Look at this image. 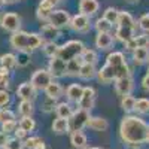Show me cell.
<instances>
[{
    "label": "cell",
    "instance_id": "6da1fadb",
    "mask_svg": "<svg viewBox=\"0 0 149 149\" xmlns=\"http://www.w3.org/2000/svg\"><path fill=\"white\" fill-rule=\"evenodd\" d=\"M149 124H146L142 118L127 115L124 116L119 124V136L128 145H142L148 140Z\"/></svg>",
    "mask_w": 149,
    "mask_h": 149
},
{
    "label": "cell",
    "instance_id": "2e32d148",
    "mask_svg": "<svg viewBox=\"0 0 149 149\" xmlns=\"http://www.w3.org/2000/svg\"><path fill=\"white\" fill-rule=\"evenodd\" d=\"M113 45V36L110 33H97L95 36V46L100 51H107Z\"/></svg>",
    "mask_w": 149,
    "mask_h": 149
},
{
    "label": "cell",
    "instance_id": "3957f363",
    "mask_svg": "<svg viewBox=\"0 0 149 149\" xmlns=\"http://www.w3.org/2000/svg\"><path fill=\"white\" fill-rule=\"evenodd\" d=\"M106 63L110 64L116 72V79L128 76L130 74V67L125 61V57H124L122 52H110L106 58Z\"/></svg>",
    "mask_w": 149,
    "mask_h": 149
},
{
    "label": "cell",
    "instance_id": "1f68e13d",
    "mask_svg": "<svg viewBox=\"0 0 149 149\" xmlns=\"http://www.w3.org/2000/svg\"><path fill=\"white\" fill-rule=\"evenodd\" d=\"M58 45L54 42V40H46L43 45H42V49H43V54L49 58H52V57H57L58 54Z\"/></svg>",
    "mask_w": 149,
    "mask_h": 149
},
{
    "label": "cell",
    "instance_id": "9c48e42d",
    "mask_svg": "<svg viewBox=\"0 0 149 149\" xmlns=\"http://www.w3.org/2000/svg\"><path fill=\"white\" fill-rule=\"evenodd\" d=\"M69 27H70L73 31H78V33H86V31H90V29H91L90 17L82 15V14L74 15V17L70 18Z\"/></svg>",
    "mask_w": 149,
    "mask_h": 149
},
{
    "label": "cell",
    "instance_id": "4316f807",
    "mask_svg": "<svg viewBox=\"0 0 149 149\" xmlns=\"http://www.w3.org/2000/svg\"><path fill=\"white\" fill-rule=\"evenodd\" d=\"M40 34L43 36V39L46 37L48 40H54V39H57V37L60 36V31H58L57 27H54L49 22H46V24H43V26L40 27Z\"/></svg>",
    "mask_w": 149,
    "mask_h": 149
},
{
    "label": "cell",
    "instance_id": "680465c9",
    "mask_svg": "<svg viewBox=\"0 0 149 149\" xmlns=\"http://www.w3.org/2000/svg\"><path fill=\"white\" fill-rule=\"evenodd\" d=\"M51 2H52V3H54V5H57V3H58V2H60V0H51Z\"/></svg>",
    "mask_w": 149,
    "mask_h": 149
},
{
    "label": "cell",
    "instance_id": "5bb4252c",
    "mask_svg": "<svg viewBox=\"0 0 149 149\" xmlns=\"http://www.w3.org/2000/svg\"><path fill=\"white\" fill-rule=\"evenodd\" d=\"M97 78L102 84H110V82H115L116 79V72L115 69L112 67L110 64H104L100 70H97Z\"/></svg>",
    "mask_w": 149,
    "mask_h": 149
},
{
    "label": "cell",
    "instance_id": "d590c367",
    "mask_svg": "<svg viewBox=\"0 0 149 149\" xmlns=\"http://www.w3.org/2000/svg\"><path fill=\"white\" fill-rule=\"evenodd\" d=\"M94 29L97 30V33H110V30H112V24H110L107 19H104V18L102 17V18H98V19L95 21Z\"/></svg>",
    "mask_w": 149,
    "mask_h": 149
},
{
    "label": "cell",
    "instance_id": "be15d7a7",
    "mask_svg": "<svg viewBox=\"0 0 149 149\" xmlns=\"http://www.w3.org/2000/svg\"><path fill=\"white\" fill-rule=\"evenodd\" d=\"M0 110H2V107H0Z\"/></svg>",
    "mask_w": 149,
    "mask_h": 149
},
{
    "label": "cell",
    "instance_id": "11a10c76",
    "mask_svg": "<svg viewBox=\"0 0 149 149\" xmlns=\"http://www.w3.org/2000/svg\"><path fill=\"white\" fill-rule=\"evenodd\" d=\"M6 3H17V2H21V0H5Z\"/></svg>",
    "mask_w": 149,
    "mask_h": 149
},
{
    "label": "cell",
    "instance_id": "6f0895ef",
    "mask_svg": "<svg viewBox=\"0 0 149 149\" xmlns=\"http://www.w3.org/2000/svg\"><path fill=\"white\" fill-rule=\"evenodd\" d=\"M127 2H130V3H136V2H139V0H127Z\"/></svg>",
    "mask_w": 149,
    "mask_h": 149
},
{
    "label": "cell",
    "instance_id": "9f6ffc18",
    "mask_svg": "<svg viewBox=\"0 0 149 149\" xmlns=\"http://www.w3.org/2000/svg\"><path fill=\"white\" fill-rule=\"evenodd\" d=\"M6 5V2H5V0H0V8H3Z\"/></svg>",
    "mask_w": 149,
    "mask_h": 149
},
{
    "label": "cell",
    "instance_id": "f546056e",
    "mask_svg": "<svg viewBox=\"0 0 149 149\" xmlns=\"http://www.w3.org/2000/svg\"><path fill=\"white\" fill-rule=\"evenodd\" d=\"M55 113H57L58 118H66V119H69V118L72 116V113H73V109H72L70 103L63 102V103H58V104H57Z\"/></svg>",
    "mask_w": 149,
    "mask_h": 149
},
{
    "label": "cell",
    "instance_id": "7dc6e473",
    "mask_svg": "<svg viewBox=\"0 0 149 149\" xmlns=\"http://www.w3.org/2000/svg\"><path fill=\"white\" fill-rule=\"evenodd\" d=\"M139 27H140L143 31L149 33V14H145V15L140 17V19H139Z\"/></svg>",
    "mask_w": 149,
    "mask_h": 149
},
{
    "label": "cell",
    "instance_id": "7a4b0ae2",
    "mask_svg": "<svg viewBox=\"0 0 149 149\" xmlns=\"http://www.w3.org/2000/svg\"><path fill=\"white\" fill-rule=\"evenodd\" d=\"M84 49H85V45L81 40H76V39L67 40L64 45H61L58 48L57 57H60L61 60H64V61H69V60H73L76 57H81V54L84 52Z\"/></svg>",
    "mask_w": 149,
    "mask_h": 149
},
{
    "label": "cell",
    "instance_id": "cb8c5ba5",
    "mask_svg": "<svg viewBox=\"0 0 149 149\" xmlns=\"http://www.w3.org/2000/svg\"><path fill=\"white\" fill-rule=\"evenodd\" d=\"M115 37H116L119 42L125 43V42H128L130 39H133V37H134V29H130V27H119V26H118V29H116V31H115Z\"/></svg>",
    "mask_w": 149,
    "mask_h": 149
},
{
    "label": "cell",
    "instance_id": "4fadbf2b",
    "mask_svg": "<svg viewBox=\"0 0 149 149\" xmlns=\"http://www.w3.org/2000/svg\"><path fill=\"white\" fill-rule=\"evenodd\" d=\"M36 91L37 90L31 85V82H24L17 88V97L19 98V100H30V102H33L36 98Z\"/></svg>",
    "mask_w": 149,
    "mask_h": 149
},
{
    "label": "cell",
    "instance_id": "91938a15",
    "mask_svg": "<svg viewBox=\"0 0 149 149\" xmlns=\"http://www.w3.org/2000/svg\"><path fill=\"white\" fill-rule=\"evenodd\" d=\"M88 149H102V148H97V146H94V148H88Z\"/></svg>",
    "mask_w": 149,
    "mask_h": 149
},
{
    "label": "cell",
    "instance_id": "ac0fdd59",
    "mask_svg": "<svg viewBox=\"0 0 149 149\" xmlns=\"http://www.w3.org/2000/svg\"><path fill=\"white\" fill-rule=\"evenodd\" d=\"M17 66H18V63H17V55L15 54L6 52L3 55H0V67H3L8 72H10V70H14Z\"/></svg>",
    "mask_w": 149,
    "mask_h": 149
},
{
    "label": "cell",
    "instance_id": "44dd1931",
    "mask_svg": "<svg viewBox=\"0 0 149 149\" xmlns=\"http://www.w3.org/2000/svg\"><path fill=\"white\" fill-rule=\"evenodd\" d=\"M70 143L74 149H84L86 143H88V139H86V136L82 131H74L70 134Z\"/></svg>",
    "mask_w": 149,
    "mask_h": 149
},
{
    "label": "cell",
    "instance_id": "7c38bea8",
    "mask_svg": "<svg viewBox=\"0 0 149 149\" xmlns=\"http://www.w3.org/2000/svg\"><path fill=\"white\" fill-rule=\"evenodd\" d=\"M115 90H116V93L121 97L131 94L133 90H134V81L131 78V74L124 76V78H119V79H115Z\"/></svg>",
    "mask_w": 149,
    "mask_h": 149
},
{
    "label": "cell",
    "instance_id": "db71d44e",
    "mask_svg": "<svg viewBox=\"0 0 149 149\" xmlns=\"http://www.w3.org/2000/svg\"><path fill=\"white\" fill-rule=\"evenodd\" d=\"M142 86H143V90L149 93V72L145 74V78L142 79Z\"/></svg>",
    "mask_w": 149,
    "mask_h": 149
},
{
    "label": "cell",
    "instance_id": "603a6c76",
    "mask_svg": "<svg viewBox=\"0 0 149 149\" xmlns=\"http://www.w3.org/2000/svg\"><path fill=\"white\" fill-rule=\"evenodd\" d=\"M118 26L119 27H130V29H136L137 24H136L133 15L127 10H119V18H118Z\"/></svg>",
    "mask_w": 149,
    "mask_h": 149
},
{
    "label": "cell",
    "instance_id": "ffe728a7",
    "mask_svg": "<svg viewBox=\"0 0 149 149\" xmlns=\"http://www.w3.org/2000/svg\"><path fill=\"white\" fill-rule=\"evenodd\" d=\"M78 76L84 81H91L97 76V69H95V64H90V63H84L82 67H81V72Z\"/></svg>",
    "mask_w": 149,
    "mask_h": 149
},
{
    "label": "cell",
    "instance_id": "4dcf8cb0",
    "mask_svg": "<svg viewBox=\"0 0 149 149\" xmlns=\"http://www.w3.org/2000/svg\"><path fill=\"white\" fill-rule=\"evenodd\" d=\"M33 112H34L33 102H30V100H21V103L18 104V113L21 116H31Z\"/></svg>",
    "mask_w": 149,
    "mask_h": 149
},
{
    "label": "cell",
    "instance_id": "30bf717a",
    "mask_svg": "<svg viewBox=\"0 0 149 149\" xmlns=\"http://www.w3.org/2000/svg\"><path fill=\"white\" fill-rule=\"evenodd\" d=\"M70 18L72 17L69 15V12H66L64 9H57V10H52V14H51V17H49L48 22L60 30V29L69 26Z\"/></svg>",
    "mask_w": 149,
    "mask_h": 149
},
{
    "label": "cell",
    "instance_id": "277c9868",
    "mask_svg": "<svg viewBox=\"0 0 149 149\" xmlns=\"http://www.w3.org/2000/svg\"><path fill=\"white\" fill-rule=\"evenodd\" d=\"M88 119H90V112L88 110H84V109L73 110L72 116L69 118V133L82 131L86 125H88Z\"/></svg>",
    "mask_w": 149,
    "mask_h": 149
},
{
    "label": "cell",
    "instance_id": "8fae6325",
    "mask_svg": "<svg viewBox=\"0 0 149 149\" xmlns=\"http://www.w3.org/2000/svg\"><path fill=\"white\" fill-rule=\"evenodd\" d=\"M95 95L97 94L93 86H84V93H82L81 100L78 102V107L91 112V109L94 107V103H95Z\"/></svg>",
    "mask_w": 149,
    "mask_h": 149
},
{
    "label": "cell",
    "instance_id": "f6af8a7d",
    "mask_svg": "<svg viewBox=\"0 0 149 149\" xmlns=\"http://www.w3.org/2000/svg\"><path fill=\"white\" fill-rule=\"evenodd\" d=\"M51 14H52V10H46V9H42V8H37V12H36L37 18H39L40 21H43V22H48Z\"/></svg>",
    "mask_w": 149,
    "mask_h": 149
},
{
    "label": "cell",
    "instance_id": "836d02e7",
    "mask_svg": "<svg viewBox=\"0 0 149 149\" xmlns=\"http://www.w3.org/2000/svg\"><path fill=\"white\" fill-rule=\"evenodd\" d=\"M136 102H137L136 97H133L131 94L124 95V97H121V107L125 112H133L134 107H136Z\"/></svg>",
    "mask_w": 149,
    "mask_h": 149
},
{
    "label": "cell",
    "instance_id": "7bdbcfd3",
    "mask_svg": "<svg viewBox=\"0 0 149 149\" xmlns=\"http://www.w3.org/2000/svg\"><path fill=\"white\" fill-rule=\"evenodd\" d=\"M17 63L19 67H26L30 63V52H19L17 55Z\"/></svg>",
    "mask_w": 149,
    "mask_h": 149
},
{
    "label": "cell",
    "instance_id": "74e56055",
    "mask_svg": "<svg viewBox=\"0 0 149 149\" xmlns=\"http://www.w3.org/2000/svg\"><path fill=\"white\" fill-rule=\"evenodd\" d=\"M134 110L140 115H148L149 113V98H145V97L139 98V100L136 102Z\"/></svg>",
    "mask_w": 149,
    "mask_h": 149
},
{
    "label": "cell",
    "instance_id": "94428289",
    "mask_svg": "<svg viewBox=\"0 0 149 149\" xmlns=\"http://www.w3.org/2000/svg\"><path fill=\"white\" fill-rule=\"evenodd\" d=\"M146 142H149V134H148V140H146Z\"/></svg>",
    "mask_w": 149,
    "mask_h": 149
},
{
    "label": "cell",
    "instance_id": "681fc988",
    "mask_svg": "<svg viewBox=\"0 0 149 149\" xmlns=\"http://www.w3.org/2000/svg\"><path fill=\"white\" fill-rule=\"evenodd\" d=\"M37 8H42V9H46V10H54V3L51 0H40Z\"/></svg>",
    "mask_w": 149,
    "mask_h": 149
},
{
    "label": "cell",
    "instance_id": "d6a6232c",
    "mask_svg": "<svg viewBox=\"0 0 149 149\" xmlns=\"http://www.w3.org/2000/svg\"><path fill=\"white\" fill-rule=\"evenodd\" d=\"M18 127H21L27 133H31L36 128V121L33 119V116H21V119L18 122Z\"/></svg>",
    "mask_w": 149,
    "mask_h": 149
},
{
    "label": "cell",
    "instance_id": "f1b7e54d",
    "mask_svg": "<svg viewBox=\"0 0 149 149\" xmlns=\"http://www.w3.org/2000/svg\"><path fill=\"white\" fill-rule=\"evenodd\" d=\"M24 148L27 149H45V142L39 137V136H30L24 140Z\"/></svg>",
    "mask_w": 149,
    "mask_h": 149
},
{
    "label": "cell",
    "instance_id": "c3c4849f",
    "mask_svg": "<svg viewBox=\"0 0 149 149\" xmlns=\"http://www.w3.org/2000/svg\"><path fill=\"white\" fill-rule=\"evenodd\" d=\"M9 86V73L0 72V90H8Z\"/></svg>",
    "mask_w": 149,
    "mask_h": 149
},
{
    "label": "cell",
    "instance_id": "bcb514c9",
    "mask_svg": "<svg viewBox=\"0 0 149 149\" xmlns=\"http://www.w3.org/2000/svg\"><path fill=\"white\" fill-rule=\"evenodd\" d=\"M10 103V95L8 90H0V107H6Z\"/></svg>",
    "mask_w": 149,
    "mask_h": 149
},
{
    "label": "cell",
    "instance_id": "52a82bcc",
    "mask_svg": "<svg viewBox=\"0 0 149 149\" xmlns=\"http://www.w3.org/2000/svg\"><path fill=\"white\" fill-rule=\"evenodd\" d=\"M0 27L9 33H15L21 29V17L14 12H6L0 18Z\"/></svg>",
    "mask_w": 149,
    "mask_h": 149
},
{
    "label": "cell",
    "instance_id": "6125c7cd",
    "mask_svg": "<svg viewBox=\"0 0 149 149\" xmlns=\"http://www.w3.org/2000/svg\"><path fill=\"white\" fill-rule=\"evenodd\" d=\"M0 149H6V148H5V146H3V148H0Z\"/></svg>",
    "mask_w": 149,
    "mask_h": 149
},
{
    "label": "cell",
    "instance_id": "83f0119b",
    "mask_svg": "<svg viewBox=\"0 0 149 149\" xmlns=\"http://www.w3.org/2000/svg\"><path fill=\"white\" fill-rule=\"evenodd\" d=\"M52 131L55 134H66V133H69V119L57 116V119H54V122H52Z\"/></svg>",
    "mask_w": 149,
    "mask_h": 149
},
{
    "label": "cell",
    "instance_id": "5b68a950",
    "mask_svg": "<svg viewBox=\"0 0 149 149\" xmlns=\"http://www.w3.org/2000/svg\"><path fill=\"white\" fill-rule=\"evenodd\" d=\"M29 39H30V33L18 30L15 33H12L9 43L18 52H29Z\"/></svg>",
    "mask_w": 149,
    "mask_h": 149
},
{
    "label": "cell",
    "instance_id": "ba28073f",
    "mask_svg": "<svg viewBox=\"0 0 149 149\" xmlns=\"http://www.w3.org/2000/svg\"><path fill=\"white\" fill-rule=\"evenodd\" d=\"M48 70L52 74V78H64L67 76V61L61 60L60 57H52L49 60Z\"/></svg>",
    "mask_w": 149,
    "mask_h": 149
},
{
    "label": "cell",
    "instance_id": "b9f144b4",
    "mask_svg": "<svg viewBox=\"0 0 149 149\" xmlns=\"http://www.w3.org/2000/svg\"><path fill=\"white\" fill-rule=\"evenodd\" d=\"M55 107H57V100H54V98H51V97H46L43 100V103H42V109L45 112H52Z\"/></svg>",
    "mask_w": 149,
    "mask_h": 149
},
{
    "label": "cell",
    "instance_id": "d6986e66",
    "mask_svg": "<svg viewBox=\"0 0 149 149\" xmlns=\"http://www.w3.org/2000/svg\"><path fill=\"white\" fill-rule=\"evenodd\" d=\"M86 127H90L91 130L94 131H106L109 128V124L104 118L102 116H90L88 119V125Z\"/></svg>",
    "mask_w": 149,
    "mask_h": 149
},
{
    "label": "cell",
    "instance_id": "ab89813d",
    "mask_svg": "<svg viewBox=\"0 0 149 149\" xmlns=\"http://www.w3.org/2000/svg\"><path fill=\"white\" fill-rule=\"evenodd\" d=\"M17 127H18L17 119H14V121H5V122H2V131H5L6 134H9V133H15Z\"/></svg>",
    "mask_w": 149,
    "mask_h": 149
},
{
    "label": "cell",
    "instance_id": "e575fe53",
    "mask_svg": "<svg viewBox=\"0 0 149 149\" xmlns=\"http://www.w3.org/2000/svg\"><path fill=\"white\" fill-rule=\"evenodd\" d=\"M81 58L84 63H90V64H95L97 60H98V55L94 49H90V48H85L84 52L81 54Z\"/></svg>",
    "mask_w": 149,
    "mask_h": 149
},
{
    "label": "cell",
    "instance_id": "f5cc1de1",
    "mask_svg": "<svg viewBox=\"0 0 149 149\" xmlns=\"http://www.w3.org/2000/svg\"><path fill=\"white\" fill-rule=\"evenodd\" d=\"M8 140H9V136H8V134H6L5 131H0V148L6 146Z\"/></svg>",
    "mask_w": 149,
    "mask_h": 149
},
{
    "label": "cell",
    "instance_id": "f907efd6",
    "mask_svg": "<svg viewBox=\"0 0 149 149\" xmlns=\"http://www.w3.org/2000/svg\"><path fill=\"white\" fill-rule=\"evenodd\" d=\"M14 134H15V137H18V139H21V140H26L29 133H27V131H24L21 127H17V130H15V133H14Z\"/></svg>",
    "mask_w": 149,
    "mask_h": 149
},
{
    "label": "cell",
    "instance_id": "8d00e7d4",
    "mask_svg": "<svg viewBox=\"0 0 149 149\" xmlns=\"http://www.w3.org/2000/svg\"><path fill=\"white\" fill-rule=\"evenodd\" d=\"M103 18L107 19L112 26L113 24H118V18H119V10L115 9V8H107L104 12H103Z\"/></svg>",
    "mask_w": 149,
    "mask_h": 149
},
{
    "label": "cell",
    "instance_id": "60d3db41",
    "mask_svg": "<svg viewBox=\"0 0 149 149\" xmlns=\"http://www.w3.org/2000/svg\"><path fill=\"white\" fill-rule=\"evenodd\" d=\"M15 119V112H12L10 109H2L0 110V124L5 121H14Z\"/></svg>",
    "mask_w": 149,
    "mask_h": 149
},
{
    "label": "cell",
    "instance_id": "e0dca14e",
    "mask_svg": "<svg viewBox=\"0 0 149 149\" xmlns=\"http://www.w3.org/2000/svg\"><path fill=\"white\" fill-rule=\"evenodd\" d=\"M82 93H84V86L79 85V84H72L67 86L66 90V97L69 98V102H74L78 103L82 97Z\"/></svg>",
    "mask_w": 149,
    "mask_h": 149
},
{
    "label": "cell",
    "instance_id": "8992f818",
    "mask_svg": "<svg viewBox=\"0 0 149 149\" xmlns=\"http://www.w3.org/2000/svg\"><path fill=\"white\" fill-rule=\"evenodd\" d=\"M52 74L49 73V70H46V69H39V70H36L33 74H31V79H30V82H31V85L34 86L36 90H43L45 91V88L52 82Z\"/></svg>",
    "mask_w": 149,
    "mask_h": 149
},
{
    "label": "cell",
    "instance_id": "7402d4cb",
    "mask_svg": "<svg viewBox=\"0 0 149 149\" xmlns=\"http://www.w3.org/2000/svg\"><path fill=\"white\" fill-rule=\"evenodd\" d=\"M45 95L54 98V100H58V98L63 95V86H61L58 82H55V81L52 79V82L45 88Z\"/></svg>",
    "mask_w": 149,
    "mask_h": 149
},
{
    "label": "cell",
    "instance_id": "484cf974",
    "mask_svg": "<svg viewBox=\"0 0 149 149\" xmlns=\"http://www.w3.org/2000/svg\"><path fill=\"white\" fill-rule=\"evenodd\" d=\"M133 60L136 64H145L149 61V48H136L133 51Z\"/></svg>",
    "mask_w": 149,
    "mask_h": 149
},
{
    "label": "cell",
    "instance_id": "f35d334b",
    "mask_svg": "<svg viewBox=\"0 0 149 149\" xmlns=\"http://www.w3.org/2000/svg\"><path fill=\"white\" fill-rule=\"evenodd\" d=\"M5 148L6 149H24V140H21L18 137H12V139L9 137Z\"/></svg>",
    "mask_w": 149,
    "mask_h": 149
},
{
    "label": "cell",
    "instance_id": "ee69618b",
    "mask_svg": "<svg viewBox=\"0 0 149 149\" xmlns=\"http://www.w3.org/2000/svg\"><path fill=\"white\" fill-rule=\"evenodd\" d=\"M137 48H149V36L146 34H140V36H134Z\"/></svg>",
    "mask_w": 149,
    "mask_h": 149
},
{
    "label": "cell",
    "instance_id": "d4e9b609",
    "mask_svg": "<svg viewBox=\"0 0 149 149\" xmlns=\"http://www.w3.org/2000/svg\"><path fill=\"white\" fill-rule=\"evenodd\" d=\"M84 64V61L81 57H76L73 60H69L67 61V76H78L79 72H81V67Z\"/></svg>",
    "mask_w": 149,
    "mask_h": 149
},
{
    "label": "cell",
    "instance_id": "816d5d0a",
    "mask_svg": "<svg viewBox=\"0 0 149 149\" xmlns=\"http://www.w3.org/2000/svg\"><path fill=\"white\" fill-rule=\"evenodd\" d=\"M124 45H125V49H127V51H131V52L134 51L136 48H137V43H136V39H134V37H133V39H130L128 42H125Z\"/></svg>",
    "mask_w": 149,
    "mask_h": 149
},
{
    "label": "cell",
    "instance_id": "9a60e30c",
    "mask_svg": "<svg viewBox=\"0 0 149 149\" xmlns=\"http://www.w3.org/2000/svg\"><path fill=\"white\" fill-rule=\"evenodd\" d=\"M98 9H100V5L97 0H81L79 2V14L82 15L93 17L98 12Z\"/></svg>",
    "mask_w": 149,
    "mask_h": 149
}]
</instances>
